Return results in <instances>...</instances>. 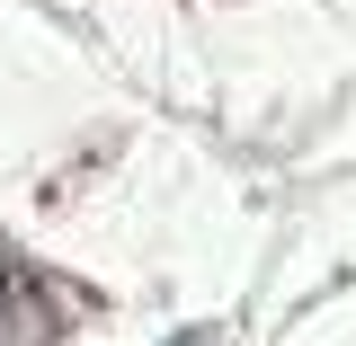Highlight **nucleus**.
I'll use <instances>...</instances> for the list:
<instances>
[{
	"instance_id": "nucleus-1",
	"label": "nucleus",
	"mask_w": 356,
	"mask_h": 346,
	"mask_svg": "<svg viewBox=\"0 0 356 346\" xmlns=\"http://www.w3.org/2000/svg\"><path fill=\"white\" fill-rule=\"evenodd\" d=\"M54 329H63V302L18 258H0V346H44Z\"/></svg>"
},
{
	"instance_id": "nucleus-2",
	"label": "nucleus",
	"mask_w": 356,
	"mask_h": 346,
	"mask_svg": "<svg viewBox=\"0 0 356 346\" xmlns=\"http://www.w3.org/2000/svg\"><path fill=\"white\" fill-rule=\"evenodd\" d=\"M170 346H222V338H214V329H187V338H170Z\"/></svg>"
}]
</instances>
